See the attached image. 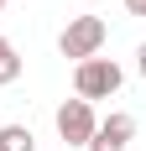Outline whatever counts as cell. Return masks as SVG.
I'll return each mask as SVG.
<instances>
[{
	"mask_svg": "<svg viewBox=\"0 0 146 151\" xmlns=\"http://www.w3.org/2000/svg\"><path fill=\"white\" fill-rule=\"evenodd\" d=\"M0 151H37L31 125H0Z\"/></svg>",
	"mask_w": 146,
	"mask_h": 151,
	"instance_id": "obj_5",
	"label": "cell"
},
{
	"mask_svg": "<svg viewBox=\"0 0 146 151\" xmlns=\"http://www.w3.org/2000/svg\"><path fill=\"white\" fill-rule=\"evenodd\" d=\"M84 151H125V146H120V141H110V136H99V130H94V141H89Z\"/></svg>",
	"mask_w": 146,
	"mask_h": 151,
	"instance_id": "obj_7",
	"label": "cell"
},
{
	"mask_svg": "<svg viewBox=\"0 0 146 151\" xmlns=\"http://www.w3.org/2000/svg\"><path fill=\"white\" fill-rule=\"evenodd\" d=\"M120 83H125V73H120L115 58H84V63H73V94L89 99V104L120 94Z\"/></svg>",
	"mask_w": 146,
	"mask_h": 151,
	"instance_id": "obj_1",
	"label": "cell"
},
{
	"mask_svg": "<svg viewBox=\"0 0 146 151\" xmlns=\"http://www.w3.org/2000/svg\"><path fill=\"white\" fill-rule=\"evenodd\" d=\"M21 78V52L11 47V37H0V89Z\"/></svg>",
	"mask_w": 146,
	"mask_h": 151,
	"instance_id": "obj_6",
	"label": "cell"
},
{
	"mask_svg": "<svg viewBox=\"0 0 146 151\" xmlns=\"http://www.w3.org/2000/svg\"><path fill=\"white\" fill-rule=\"evenodd\" d=\"M136 73H141V78H146V42H141V47H136Z\"/></svg>",
	"mask_w": 146,
	"mask_h": 151,
	"instance_id": "obj_8",
	"label": "cell"
},
{
	"mask_svg": "<svg viewBox=\"0 0 146 151\" xmlns=\"http://www.w3.org/2000/svg\"><path fill=\"white\" fill-rule=\"evenodd\" d=\"M125 11H131V16H146V0H125Z\"/></svg>",
	"mask_w": 146,
	"mask_h": 151,
	"instance_id": "obj_9",
	"label": "cell"
},
{
	"mask_svg": "<svg viewBox=\"0 0 146 151\" xmlns=\"http://www.w3.org/2000/svg\"><path fill=\"white\" fill-rule=\"evenodd\" d=\"M104 37H110V26H104L99 16H73L68 26H63V37H58V52H63V58H73V63L99 58Z\"/></svg>",
	"mask_w": 146,
	"mask_h": 151,
	"instance_id": "obj_2",
	"label": "cell"
},
{
	"mask_svg": "<svg viewBox=\"0 0 146 151\" xmlns=\"http://www.w3.org/2000/svg\"><path fill=\"white\" fill-rule=\"evenodd\" d=\"M52 125H58V136L68 141V146H89L94 141V130H99V115H94V104L89 99H63L58 104V115H52Z\"/></svg>",
	"mask_w": 146,
	"mask_h": 151,
	"instance_id": "obj_3",
	"label": "cell"
},
{
	"mask_svg": "<svg viewBox=\"0 0 146 151\" xmlns=\"http://www.w3.org/2000/svg\"><path fill=\"white\" fill-rule=\"evenodd\" d=\"M99 136H110V141H120V146H125V141L136 136V115H125V109L104 115V120H99Z\"/></svg>",
	"mask_w": 146,
	"mask_h": 151,
	"instance_id": "obj_4",
	"label": "cell"
}]
</instances>
